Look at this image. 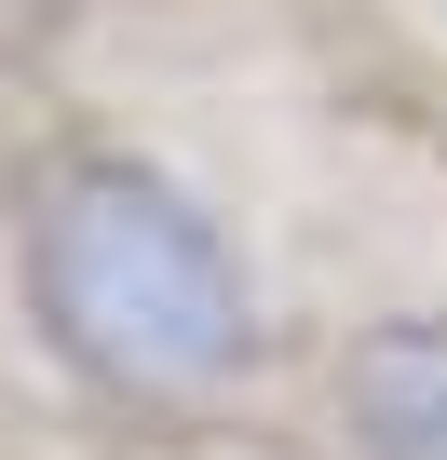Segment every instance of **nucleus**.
I'll return each mask as SVG.
<instances>
[{
	"instance_id": "nucleus-2",
	"label": "nucleus",
	"mask_w": 447,
	"mask_h": 460,
	"mask_svg": "<svg viewBox=\"0 0 447 460\" xmlns=\"http://www.w3.org/2000/svg\"><path fill=\"white\" fill-rule=\"evenodd\" d=\"M339 420L366 460H447V312H380L339 352Z\"/></svg>"
},
{
	"instance_id": "nucleus-1",
	"label": "nucleus",
	"mask_w": 447,
	"mask_h": 460,
	"mask_svg": "<svg viewBox=\"0 0 447 460\" xmlns=\"http://www.w3.org/2000/svg\"><path fill=\"white\" fill-rule=\"evenodd\" d=\"M28 312L95 393H231L258 366V285L163 163L68 149L28 203Z\"/></svg>"
}]
</instances>
